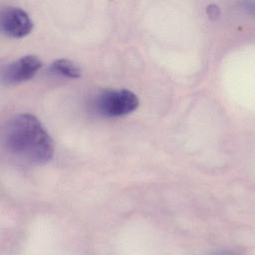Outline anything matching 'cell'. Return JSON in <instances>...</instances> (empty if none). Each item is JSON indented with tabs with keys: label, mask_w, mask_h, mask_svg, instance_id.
Segmentation results:
<instances>
[{
	"label": "cell",
	"mask_w": 255,
	"mask_h": 255,
	"mask_svg": "<svg viewBox=\"0 0 255 255\" xmlns=\"http://www.w3.org/2000/svg\"><path fill=\"white\" fill-rule=\"evenodd\" d=\"M3 141L10 154L30 164L46 163L54 153L50 134L31 114H19L11 118L4 128Z\"/></svg>",
	"instance_id": "6da1fadb"
},
{
	"label": "cell",
	"mask_w": 255,
	"mask_h": 255,
	"mask_svg": "<svg viewBox=\"0 0 255 255\" xmlns=\"http://www.w3.org/2000/svg\"><path fill=\"white\" fill-rule=\"evenodd\" d=\"M139 105L138 98L131 91L109 90L101 93L95 102L99 114L106 117H123L135 111Z\"/></svg>",
	"instance_id": "7a4b0ae2"
},
{
	"label": "cell",
	"mask_w": 255,
	"mask_h": 255,
	"mask_svg": "<svg viewBox=\"0 0 255 255\" xmlns=\"http://www.w3.org/2000/svg\"><path fill=\"white\" fill-rule=\"evenodd\" d=\"M2 32L12 38L27 36L33 29V22L22 9L13 6L4 7L0 16Z\"/></svg>",
	"instance_id": "3957f363"
},
{
	"label": "cell",
	"mask_w": 255,
	"mask_h": 255,
	"mask_svg": "<svg viewBox=\"0 0 255 255\" xmlns=\"http://www.w3.org/2000/svg\"><path fill=\"white\" fill-rule=\"evenodd\" d=\"M42 67V62L35 55L24 56L8 64L2 72V81L6 85H16L32 79Z\"/></svg>",
	"instance_id": "277c9868"
},
{
	"label": "cell",
	"mask_w": 255,
	"mask_h": 255,
	"mask_svg": "<svg viewBox=\"0 0 255 255\" xmlns=\"http://www.w3.org/2000/svg\"><path fill=\"white\" fill-rule=\"evenodd\" d=\"M51 72L62 77L77 79L82 76L81 68L73 61L67 59H59L54 61L50 67Z\"/></svg>",
	"instance_id": "5b68a950"
},
{
	"label": "cell",
	"mask_w": 255,
	"mask_h": 255,
	"mask_svg": "<svg viewBox=\"0 0 255 255\" xmlns=\"http://www.w3.org/2000/svg\"><path fill=\"white\" fill-rule=\"evenodd\" d=\"M207 13H208V15H209V17H211V18H217L218 17V15H219V9L217 8V6H215V5H210V6H208V8H207Z\"/></svg>",
	"instance_id": "8992f818"
}]
</instances>
